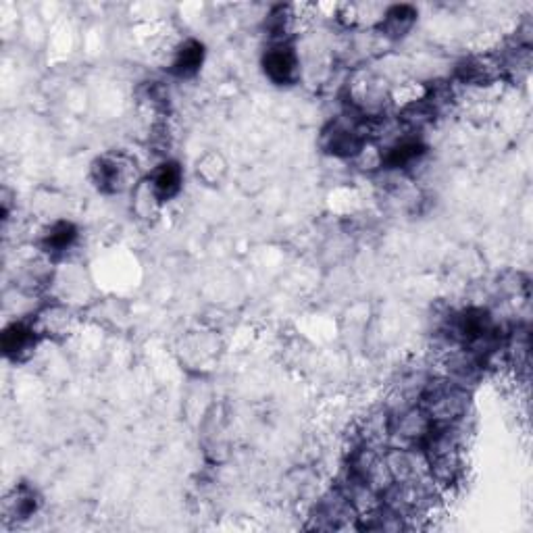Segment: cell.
<instances>
[{
  "instance_id": "6da1fadb",
  "label": "cell",
  "mask_w": 533,
  "mask_h": 533,
  "mask_svg": "<svg viewBox=\"0 0 533 533\" xmlns=\"http://www.w3.org/2000/svg\"><path fill=\"white\" fill-rule=\"evenodd\" d=\"M371 142V121L346 109V113L334 117L319 136V146L329 157L354 161L361 150Z\"/></svg>"
},
{
  "instance_id": "7a4b0ae2",
  "label": "cell",
  "mask_w": 533,
  "mask_h": 533,
  "mask_svg": "<svg viewBox=\"0 0 533 533\" xmlns=\"http://www.w3.org/2000/svg\"><path fill=\"white\" fill-rule=\"evenodd\" d=\"M469 390L450 382L448 377L427 379L423 384L417 404L436 425L463 423L469 409Z\"/></svg>"
},
{
  "instance_id": "3957f363",
  "label": "cell",
  "mask_w": 533,
  "mask_h": 533,
  "mask_svg": "<svg viewBox=\"0 0 533 533\" xmlns=\"http://www.w3.org/2000/svg\"><path fill=\"white\" fill-rule=\"evenodd\" d=\"M390 86L388 82L373 71L359 69L350 75L346 84V105L348 111L357 113L367 121L384 119L390 105Z\"/></svg>"
},
{
  "instance_id": "277c9868",
  "label": "cell",
  "mask_w": 533,
  "mask_h": 533,
  "mask_svg": "<svg viewBox=\"0 0 533 533\" xmlns=\"http://www.w3.org/2000/svg\"><path fill=\"white\" fill-rule=\"evenodd\" d=\"M90 177L94 188L107 196L134 192L142 182L136 159L123 150H111L96 157L90 167Z\"/></svg>"
},
{
  "instance_id": "5b68a950",
  "label": "cell",
  "mask_w": 533,
  "mask_h": 533,
  "mask_svg": "<svg viewBox=\"0 0 533 533\" xmlns=\"http://www.w3.org/2000/svg\"><path fill=\"white\" fill-rule=\"evenodd\" d=\"M267 80L279 88L296 86L302 78V59L292 42L269 44L261 59Z\"/></svg>"
},
{
  "instance_id": "8992f818",
  "label": "cell",
  "mask_w": 533,
  "mask_h": 533,
  "mask_svg": "<svg viewBox=\"0 0 533 533\" xmlns=\"http://www.w3.org/2000/svg\"><path fill=\"white\" fill-rule=\"evenodd\" d=\"M504 78L498 55H473L463 59L454 69V80L471 90L492 88Z\"/></svg>"
},
{
  "instance_id": "52a82bcc",
  "label": "cell",
  "mask_w": 533,
  "mask_h": 533,
  "mask_svg": "<svg viewBox=\"0 0 533 533\" xmlns=\"http://www.w3.org/2000/svg\"><path fill=\"white\" fill-rule=\"evenodd\" d=\"M382 150V169L404 173L417 167L427 155V144L417 134H398L390 144L379 146Z\"/></svg>"
},
{
  "instance_id": "ba28073f",
  "label": "cell",
  "mask_w": 533,
  "mask_h": 533,
  "mask_svg": "<svg viewBox=\"0 0 533 533\" xmlns=\"http://www.w3.org/2000/svg\"><path fill=\"white\" fill-rule=\"evenodd\" d=\"M313 519L317 529H344L350 527V521L359 527V513L354 511V506L342 494V490H334L323 496L313 513Z\"/></svg>"
},
{
  "instance_id": "9c48e42d",
  "label": "cell",
  "mask_w": 533,
  "mask_h": 533,
  "mask_svg": "<svg viewBox=\"0 0 533 533\" xmlns=\"http://www.w3.org/2000/svg\"><path fill=\"white\" fill-rule=\"evenodd\" d=\"M36 332L40 338H50V340H65L78 323L75 311L63 302H50L46 307H42L34 319H32Z\"/></svg>"
},
{
  "instance_id": "30bf717a",
  "label": "cell",
  "mask_w": 533,
  "mask_h": 533,
  "mask_svg": "<svg viewBox=\"0 0 533 533\" xmlns=\"http://www.w3.org/2000/svg\"><path fill=\"white\" fill-rule=\"evenodd\" d=\"M80 230L67 219H55L46 223L38 234V248L46 259H61L78 244Z\"/></svg>"
},
{
  "instance_id": "8fae6325",
  "label": "cell",
  "mask_w": 533,
  "mask_h": 533,
  "mask_svg": "<svg viewBox=\"0 0 533 533\" xmlns=\"http://www.w3.org/2000/svg\"><path fill=\"white\" fill-rule=\"evenodd\" d=\"M207 59V48L194 38H186L171 48L167 71L177 80H190L202 69Z\"/></svg>"
},
{
  "instance_id": "7c38bea8",
  "label": "cell",
  "mask_w": 533,
  "mask_h": 533,
  "mask_svg": "<svg viewBox=\"0 0 533 533\" xmlns=\"http://www.w3.org/2000/svg\"><path fill=\"white\" fill-rule=\"evenodd\" d=\"M40 340L42 338L36 332L32 321H13L5 327L3 338H0V346H3L7 359L21 363L32 357Z\"/></svg>"
},
{
  "instance_id": "4fadbf2b",
  "label": "cell",
  "mask_w": 533,
  "mask_h": 533,
  "mask_svg": "<svg viewBox=\"0 0 533 533\" xmlns=\"http://www.w3.org/2000/svg\"><path fill=\"white\" fill-rule=\"evenodd\" d=\"M419 17V11L413 5H392L386 7L382 21L377 25V32L386 42H398L411 34Z\"/></svg>"
},
{
  "instance_id": "5bb4252c",
  "label": "cell",
  "mask_w": 533,
  "mask_h": 533,
  "mask_svg": "<svg viewBox=\"0 0 533 533\" xmlns=\"http://www.w3.org/2000/svg\"><path fill=\"white\" fill-rule=\"evenodd\" d=\"M386 7L375 3H348L336 7V19L352 32L375 30L384 17Z\"/></svg>"
},
{
  "instance_id": "9a60e30c",
  "label": "cell",
  "mask_w": 533,
  "mask_h": 533,
  "mask_svg": "<svg viewBox=\"0 0 533 533\" xmlns=\"http://www.w3.org/2000/svg\"><path fill=\"white\" fill-rule=\"evenodd\" d=\"M42 506V496L40 492L30 486V484H17L5 498V517L7 521H15V523H23L32 519L34 515H38Z\"/></svg>"
},
{
  "instance_id": "2e32d148",
  "label": "cell",
  "mask_w": 533,
  "mask_h": 533,
  "mask_svg": "<svg viewBox=\"0 0 533 533\" xmlns=\"http://www.w3.org/2000/svg\"><path fill=\"white\" fill-rule=\"evenodd\" d=\"M148 182L152 190H155L157 198L165 205V202L173 200L175 196H180L184 188V169L177 161H163L152 169Z\"/></svg>"
},
{
  "instance_id": "e0dca14e",
  "label": "cell",
  "mask_w": 533,
  "mask_h": 533,
  "mask_svg": "<svg viewBox=\"0 0 533 533\" xmlns=\"http://www.w3.org/2000/svg\"><path fill=\"white\" fill-rule=\"evenodd\" d=\"M227 173L225 159L215 150H209L196 161V175L198 180L205 182L207 186H219Z\"/></svg>"
},
{
  "instance_id": "ac0fdd59",
  "label": "cell",
  "mask_w": 533,
  "mask_h": 533,
  "mask_svg": "<svg viewBox=\"0 0 533 533\" xmlns=\"http://www.w3.org/2000/svg\"><path fill=\"white\" fill-rule=\"evenodd\" d=\"M132 198H134L132 209H134V213H136L140 219H152V217L157 215V211L161 209V205H163V202L157 198L155 190H152V186H150L148 180H142V182L134 188Z\"/></svg>"
},
{
  "instance_id": "d6986e66",
  "label": "cell",
  "mask_w": 533,
  "mask_h": 533,
  "mask_svg": "<svg viewBox=\"0 0 533 533\" xmlns=\"http://www.w3.org/2000/svg\"><path fill=\"white\" fill-rule=\"evenodd\" d=\"M513 334H515V332H513ZM517 338H519V332L515 334V340H517ZM521 338H523V352H529V336L523 332V336H521ZM517 344H519V340H517ZM504 350H509V352L513 354V352H517V346L504 340Z\"/></svg>"
}]
</instances>
